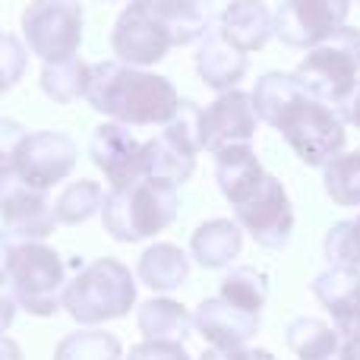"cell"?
<instances>
[{
  "label": "cell",
  "mask_w": 360,
  "mask_h": 360,
  "mask_svg": "<svg viewBox=\"0 0 360 360\" xmlns=\"http://www.w3.org/2000/svg\"><path fill=\"white\" fill-rule=\"evenodd\" d=\"M209 32V0H130L111 29V48L120 63L146 70L174 48L199 44Z\"/></svg>",
  "instance_id": "cell-1"
},
{
  "label": "cell",
  "mask_w": 360,
  "mask_h": 360,
  "mask_svg": "<svg viewBox=\"0 0 360 360\" xmlns=\"http://www.w3.org/2000/svg\"><path fill=\"white\" fill-rule=\"evenodd\" d=\"M82 98L108 120L124 127L171 124L184 101L168 76L120 60L89 63V86Z\"/></svg>",
  "instance_id": "cell-2"
},
{
  "label": "cell",
  "mask_w": 360,
  "mask_h": 360,
  "mask_svg": "<svg viewBox=\"0 0 360 360\" xmlns=\"http://www.w3.org/2000/svg\"><path fill=\"white\" fill-rule=\"evenodd\" d=\"M180 215V190L165 177H139L124 190H108L101 224L120 243H139L168 231Z\"/></svg>",
  "instance_id": "cell-3"
},
{
  "label": "cell",
  "mask_w": 360,
  "mask_h": 360,
  "mask_svg": "<svg viewBox=\"0 0 360 360\" xmlns=\"http://www.w3.org/2000/svg\"><path fill=\"white\" fill-rule=\"evenodd\" d=\"M136 307V278L114 256L82 266L63 288V310L86 329L124 319Z\"/></svg>",
  "instance_id": "cell-4"
},
{
  "label": "cell",
  "mask_w": 360,
  "mask_h": 360,
  "mask_svg": "<svg viewBox=\"0 0 360 360\" xmlns=\"http://www.w3.org/2000/svg\"><path fill=\"white\" fill-rule=\"evenodd\" d=\"M6 281L16 297L19 310L32 316H54L63 310V288H67V266L60 253L44 240H16L10 243L6 259Z\"/></svg>",
  "instance_id": "cell-5"
},
{
  "label": "cell",
  "mask_w": 360,
  "mask_h": 360,
  "mask_svg": "<svg viewBox=\"0 0 360 360\" xmlns=\"http://www.w3.org/2000/svg\"><path fill=\"white\" fill-rule=\"evenodd\" d=\"M294 76L307 95L342 111L360 86V29L342 25L329 41L310 48Z\"/></svg>",
  "instance_id": "cell-6"
},
{
  "label": "cell",
  "mask_w": 360,
  "mask_h": 360,
  "mask_svg": "<svg viewBox=\"0 0 360 360\" xmlns=\"http://www.w3.org/2000/svg\"><path fill=\"white\" fill-rule=\"evenodd\" d=\"M272 130H278L285 136V143L291 146L294 155L307 168H326L335 155H342L345 143H348V130H345L342 114L307 92L300 98H294L275 117Z\"/></svg>",
  "instance_id": "cell-7"
},
{
  "label": "cell",
  "mask_w": 360,
  "mask_h": 360,
  "mask_svg": "<svg viewBox=\"0 0 360 360\" xmlns=\"http://www.w3.org/2000/svg\"><path fill=\"white\" fill-rule=\"evenodd\" d=\"M231 209H234V221L240 231H247L259 247L266 250H281L288 247L294 234V209L288 190L275 174L262 171L240 190L228 196Z\"/></svg>",
  "instance_id": "cell-8"
},
{
  "label": "cell",
  "mask_w": 360,
  "mask_h": 360,
  "mask_svg": "<svg viewBox=\"0 0 360 360\" xmlns=\"http://www.w3.org/2000/svg\"><path fill=\"white\" fill-rule=\"evenodd\" d=\"M82 22L79 0H32L22 10V41L44 63L67 60L79 54Z\"/></svg>",
  "instance_id": "cell-9"
},
{
  "label": "cell",
  "mask_w": 360,
  "mask_h": 360,
  "mask_svg": "<svg viewBox=\"0 0 360 360\" xmlns=\"http://www.w3.org/2000/svg\"><path fill=\"white\" fill-rule=\"evenodd\" d=\"M351 0H285L275 10V38L288 48L310 51L348 25Z\"/></svg>",
  "instance_id": "cell-10"
},
{
  "label": "cell",
  "mask_w": 360,
  "mask_h": 360,
  "mask_svg": "<svg viewBox=\"0 0 360 360\" xmlns=\"http://www.w3.org/2000/svg\"><path fill=\"white\" fill-rule=\"evenodd\" d=\"M0 221L16 240H44L57 224L48 190L25 184L10 165L0 168Z\"/></svg>",
  "instance_id": "cell-11"
},
{
  "label": "cell",
  "mask_w": 360,
  "mask_h": 360,
  "mask_svg": "<svg viewBox=\"0 0 360 360\" xmlns=\"http://www.w3.org/2000/svg\"><path fill=\"white\" fill-rule=\"evenodd\" d=\"M76 162H79V149H76V143L67 133L38 130V133H25L10 168L25 184L38 186V190H51V186L63 184L73 174Z\"/></svg>",
  "instance_id": "cell-12"
},
{
  "label": "cell",
  "mask_w": 360,
  "mask_h": 360,
  "mask_svg": "<svg viewBox=\"0 0 360 360\" xmlns=\"http://www.w3.org/2000/svg\"><path fill=\"white\" fill-rule=\"evenodd\" d=\"M89 155L92 165L105 174L111 190H124V186L136 184L139 177H146L143 171V143L130 133V127L105 120L92 130L89 139Z\"/></svg>",
  "instance_id": "cell-13"
},
{
  "label": "cell",
  "mask_w": 360,
  "mask_h": 360,
  "mask_svg": "<svg viewBox=\"0 0 360 360\" xmlns=\"http://www.w3.org/2000/svg\"><path fill=\"white\" fill-rule=\"evenodd\" d=\"M256 127H259V117L247 92L240 89L218 92V98L202 108V149L215 155L224 146L250 143L256 136Z\"/></svg>",
  "instance_id": "cell-14"
},
{
  "label": "cell",
  "mask_w": 360,
  "mask_h": 360,
  "mask_svg": "<svg viewBox=\"0 0 360 360\" xmlns=\"http://www.w3.org/2000/svg\"><path fill=\"white\" fill-rule=\"evenodd\" d=\"M313 297L329 313L338 335H360V272L351 269H326L310 285Z\"/></svg>",
  "instance_id": "cell-15"
},
{
  "label": "cell",
  "mask_w": 360,
  "mask_h": 360,
  "mask_svg": "<svg viewBox=\"0 0 360 360\" xmlns=\"http://www.w3.org/2000/svg\"><path fill=\"white\" fill-rule=\"evenodd\" d=\"M215 32L240 54H256L275 35V13L262 0H231L218 16Z\"/></svg>",
  "instance_id": "cell-16"
},
{
  "label": "cell",
  "mask_w": 360,
  "mask_h": 360,
  "mask_svg": "<svg viewBox=\"0 0 360 360\" xmlns=\"http://www.w3.org/2000/svg\"><path fill=\"white\" fill-rule=\"evenodd\" d=\"M193 332L202 335V342H209L212 348H243L259 332V316L234 310L228 300L215 294V297H205L196 307Z\"/></svg>",
  "instance_id": "cell-17"
},
{
  "label": "cell",
  "mask_w": 360,
  "mask_h": 360,
  "mask_svg": "<svg viewBox=\"0 0 360 360\" xmlns=\"http://www.w3.org/2000/svg\"><path fill=\"white\" fill-rule=\"evenodd\" d=\"M193 63H196L199 79H202L209 89H215V92H231V89H237L250 70L247 54L231 48L215 29L196 44Z\"/></svg>",
  "instance_id": "cell-18"
},
{
  "label": "cell",
  "mask_w": 360,
  "mask_h": 360,
  "mask_svg": "<svg viewBox=\"0 0 360 360\" xmlns=\"http://www.w3.org/2000/svg\"><path fill=\"white\" fill-rule=\"evenodd\" d=\"M243 231L231 218H209L190 237V256L202 269H228L240 256Z\"/></svg>",
  "instance_id": "cell-19"
},
{
  "label": "cell",
  "mask_w": 360,
  "mask_h": 360,
  "mask_svg": "<svg viewBox=\"0 0 360 360\" xmlns=\"http://www.w3.org/2000/svg\"><path fill=\"white\" fill-rule=\"evenodd\" d=\"M136 326L146 342H180L193 335V313L171 297H152L139 304Z\"/></svg>",
  "instance_id": "cell-20"
},
{
  "label": "cell",
  "mask_w": 360,
  "mask_h": 360,
  "mask_svg": "<svg viewBox=\"0 0 360 360\" xmlns=\"http://www.w3.org/2000/svg\"><path fill=\"white\" fill-rule=\"evenodd\" d=\"M136 275L146 288L152 291H177L180 285H186L190 278V253L177 247V243H152L143 256H139V266H136Z\"/></svg>",
  "instance_id": "cell-21"
},
{
  "label": "cell",
  "mask_w": 360,
  "mask_h": 360,
  "mask_svg": "<svg viewBox=\"0 0 360 360\" xmlns=\"http://www.w3.org/2000/svg\"><path fill=\"white\" fill-rule=\"evenodd\" d=\"M143 171L146 177H165L171 184H186L196 171V152L186 149L168 130L143 143Z\"/></svg>",
  "instance_id": "cell-22"
},
{
  "label": "cell",
  "mask_w": 360,
  "mask_h": 360,
  "mask_svg": "<svg viewBox=\"0 0 360 360\" xmlns=\"http://www.w3.org/2000/svg\"><path fill=\"white\" fill-rule=\"evenodd\" d=\"M285 342L297 360H338L342 351V335L335 332V326L316 316H297L285 329Z\"/></svg>",
  "instance_id": "cell-23"
},
{
  "label": "cell",
  "mask_w": 360,
  "mask_h": 360,
  "mask_svg": "<svg viewBox=\"0 0 360 360\" xmlns=\"http://www.w3.org/2000/svg\"><path fill=\"white\" fill-rule=\"evenodd\" d=\"M218 297L228 300L234 310L259 316L269 300V275L253 266H234L224 272L221 285H218Z\"/></svg>",
  "instance_id": "cell-24"
},
{
  "label": "cell",
  "mask_w": 360,
  "mask_h": 360,
  "mask_svg": "<svg viewBox=\"0 0 360 360\" xmlns=\"http://www.w3.org/2000/svg\"><path fill=\"white\" fill-rule=\"evenodd\" d=\"M300 95H304V86L297 82L294 73H266L256 79V89L250 92V98H253L256 117L272 127L275 117H278L294 98H300Z\"/></svg>",
  "instance_id": "cell-25"
},
{
  "label": "cell",
  "mask_w": 360,
  "mask_h": 360,
  "mask_svg": "<svg viewBox=\"0 0 360 360\" xmlns=\"http://www.w3.org/2000/svg\"><path fill=\"white\" fill-rule=\"evenodd\" d=\"M105 205V186L98 180H73L54 199L57 224H86Z\"/></svg>",
  "instance_id": "cell-26"
},
{
  "label": "cell",
  "mask_w": 360,
  "mask_h": 360,
  "mask_svg": "<svg viewBox=\"0 0 360 360\" xmlns=\"http://www.w3.org/2000/svg\"><path fill=\"white\" fill-rule=\"evenodd\" d=\"M86 86H89V63H82L79 57H67V60L44 63L41 67V92L54 105H70V101L82 98Z\"/></svg>",
  "instance_id": "cell-27"
},
{
  "label": "cell",
  "mask_w": 360,
  "mask_h": 360,
  "mask_svg": "<svg viewBox=\"0 0 360 360\" xmlns=\"http://www.w3.org/2000/svg\"><path fill=\"white\" fill-rule=\"evenodd\" d=\"M120 357H124L120 338L98 329V326L82 332H70L54 348V360H120Z\"/></svg>",
  "instance_id": "cell-28"
},
{
  "label": "cell",
  "mask_w": 360,
  "mask_h": 360,
  "mask_svg": "<svg viewBox=\"0 0 360 360\" xmlns=\"http://www.w3.org/2000/svg\"><path fill=\"white\" fill-rule=\"evenodd\" d=\"M326 196L342 209H357L360 205V149L342 152L323 168Z\"/></svg>",
  "instance_id": "cell-29"
},
{
  "label": "cell",
  "mask_w": 360,
  "mask_h": 360,
  "mask_svg": "<svg viewBox=\"0 0 360 360\" xmlns=\"http://www.w3.org/2000/svg\"><path fill=\"white\" fill-rule=\"evenodd\" d=\"M323 256L332 269L360 272V215L354 221H335L326 231Z\"/></svg>",
  "instance_id": "cell-30"
},
{
  "label": "cell",
  "mask_w": 360,
  "mask_h": 360,
  "mask_svg": "<svg viewBox=\"0 0 360 360\" xmlns=\"http://www.w3.org/2000/svg\"><path fill=\"white\" fill-rule=\"evenodd\" d=\"M25 67H29L25 41H19L10 32H0V98L25 76Z\"/></svg>",
  "instance_id": "cell-31"
},
{
  "label": "cell",
  "mask_w": 360,
  "mask_h": 360,
  "mask_svg": "<svg viewBox=\"0 0 360 360\" xmlns=\"http://www.w3.org/2000/svg\"><path fill=\"white\" fill-rule=\"evenodd\" d=\"M127 360H193L180 342H143L133 345Z\"/></svg>",
  "instance_id": "cell-32"
},
{
  "label": "cell",
  "mask_w": 360,
  "mask_h": 360,
  "mask_svg": "<svg viewBox=\"0 0 360 360\" xmlns=\"http://www.w3.org/2000/svg\"><path fill=\"white\" fill-rule=\"evenodd\" d=\"M22 139H25L22 124H16V120H10V117H0V168H6V165L13 162V155H16Z\"/></svg>",
  "instance_id": "cell-33"
},
{
  "label": "cell",
  "mask_w": 360,
  "mask_h": 360,
  "mask_svg": "<svg viewBox=\"0 0 360 360\" xmlns=\"http://www.w3.org/2000/svg\"><path fill=\"white\" fill-rule=\"evenodd\" d=\"M16 310H19V304H16V297H13L10 285L0 288V335H6V329L13 326V319H16Z\"/></svg>",
  "instance_id": "cell-34"
},
{
  "label": "cell",
  "mask_w": 360,
  "mask_h": 360,
  "mask_svg": "<svg viewBox=\"0 0 360 360\" xmlns=\"http://www.w3.org/2000/svg\"><path fill=\"white\" fill-rule=\"evenodd\" d=\"M243 351L247 348H205L202 354H199V360H243Z\"/></svg>",
  "instance_id": "cell-35"
},
{
  "label": "cell",
  "mask_w": 360,
  "mask_h": 360,
  "mask_svg": "<svg viewBox=\"0 0 360 360\" xmlns=\"http://www.w3.org/2000/svg\"><path fill=\"white\" fill-rule=\"evenodd\" d=\"M338 114H342V120H348V124H354L357 130H360V86H357V92L351 95L348 105H345Z\"/></svg>",
  "instance_id": "cell-36"
},
{
  "label": "cell",
  "mask_w": 360,
  "mask_h": 360,
  "mask_svg": "<svg viewBox=\"0 0 360 360\" xmlns=\"http://www.w3.org/2000/svg\"><path fill=\"white\" fill-rule=\"evenodd\" d=\"M10 243H13V237L6 234V231H0V288L10 285V281H6V259H10Z\"/></svg>",
  "instance_id": "cell-37"
},
{
  "label": "cell",
  "mask_w": 360,
  "mask_h": 360,
  "mask_svg": "<svg viewBox=\"0 0 360 360\" xmlns=\"http://www.w3.org/2000/svg\"><path fill=\"white\" fill-rule=\"evenodd\" d=\"M0 360H22V348L10 335H0Z\"/></svg>",
  "instance_id": "cell-38"
},
{
  "label": "cell",
  "mask_w": 360,
  "mask_h": 360,
  "mask_svg": "<svg viewBox=\"0 0 360 360\" xmlns=\"http://www.w3.org/2000/svg\"><path fill=\"white\" fill-rule=\"evenodd\" d=\"M338 360H360V335L345 338L342 351H338Z\"/></svg>",
  "instance_id": "cell-39"
},
{
  "label": "cell",
  "mask_w": 360,
  "mask_h": 360,
  "mask_svg": "<svg viewBox=\"0 0 360 360\" xmlns=\"http://www.w3.org/2000/svg\"><path fill=\"white\" fill-rule=\"evenodd\" d=\"M243 360H275V354L266 348H247L243 351Z\"/></svg>",
  "instance_id": "cell-40"
},
{
  "label": "cell",
  "mask_w": 360,
  "mask_h": 360,
  "mask_svg": "<svg viewBox=\"0 0 360 360\" xmlns=\"http://www.w3.org/2000/svg\"><path fill=\"white\" fill-rule=\"evenodd\" d=\"M105 4H111V0H105Z\"/></svg>",
  "instance_id": "cell-41"
},
{
  "label": "cell",
  "mask_w": 360,
  "mask_h": 360,
  "mask_svg": "<svg viewBox=\"0 0 360 360\" xmlns=\"http://www.w3.org/2000/svg\"><path fill=\"white\" fill-rule=\"evenodd\" d=\"M357 4H360V0H357Z\"/></svg>",
  "instance_id": "cell-42"
}]
</instances>
